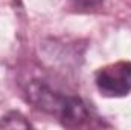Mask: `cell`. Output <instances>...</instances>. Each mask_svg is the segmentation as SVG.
Returning a JSON list of instances; mask_svg holds the SVG:
<instances>
[{"mask_svg": "<svg viewBox=\"0 0 131 130\" xmlns=\"http://www.w3.org/2000/svg\"><path fill=\"white\" fill-rule=\"evenodd\" d=\"M75 2L82 5V6H93V5H98L99 2H102V0H75Z\"/></svg>", "mask_w": 131, "mask_h": 130, "instance_id": "obj_3", "label": "cell"}, {"mask_svg": "<svg viewBox=\"0 0 131 130\" xmlns=\"http://www.w3.org/2000/svg\"><path fill=\"white\" fill-rule=\"evenodd\" d=\"M31 97L40 109L60 116L66 126H81L89 118L84 104L78 98L64 97L41 84H34L31 87Z\"/></svg>", "mask_w": 131, "mask_h": 130, "instance_id": "obj_1", "label": "cell"}, {"mask_svg": "<svg viewBox=\"0 0 131 130\" xmlns=\"http://www.w3.org/2000/svg\"><path fill=\"white\" fill-rule=\"evenodd\" d=\"M96 86L101 95L108 98L125 97L131 92V63L116 61L96 72Z\"/></svg>", "mask_w": 131, "mask_h": 130, "instance_id": "obj_2", "label": "cell"}]
</instances>
